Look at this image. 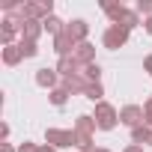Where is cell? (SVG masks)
<instances>
[{
  "label": "cell",
  "mask_w": 152,
  "mask_h": 152,
  "mask_svg": "<svg viewBox=\"0 0 152 152\" xmlns=\"http://www.w3.org/2000/svg\"><path fill=\"white\" fill-rule=\"evenodd\" d=\"M54 15V3L51 0H27V3L21 6V18L24 21H48Z\"/></svg>",
  "instance_id": "cell-1"
},
{
  "label": "cell",
  "mask_w": 152,
  "mask_h": 152,
  "mask_svg": "<svg viewBox=\"0 0 152 152\" xmlns=\"http://www.w3.org/2000/svg\"><path fill=\"white\" fill-rule=\"evenodd\" d=\"M93 119H96L99 131H110V128H116V119H119V113H116V107H113V104H107V102H99V104H96V113H93Z\"/></svg>",
  "instance_id": "cell-2"
},
{
  "label": "cell",
  "mask_w": 152,
  "mask_h": 152,
  "mask_svg": "<svg viewBox=\"0 0 152 152\" xmlns=\"http://www.w3.org/2000/svg\"><path fill=\"white\" fill-rule=\"evenodd\" d=\"M128 33H131V30H125L122 24H110V27L104 30V36H102V45L110 48V51H116V48H122V45L128 42Z\"/></svg>",
  "instance_id": "cell-3"
},
{
  "label": "cell",
  "mask_w": 152,
  "mask_h": 152,
  "mask_svg": "<svg viewBox=\"0 0 152 152\" xmlns=\"http://www.w3.org/2000/svg\"><path fill=\"white\" fill-rule=\"evenodd\" d=\"M45 143L54 146V149L75 146V131H66V128H48V131H45Z\"/></svg>",
  "instance_id": "cell-4"
},
{
  "label": "cell",
  "mask_w": 152,
  "mask_h": 152,
  "mask_svg": "<svg viewBox=\"0 0 152 152\" xmlns=\"http://www.w3.org/2000/svg\"><path fill=\"white\" fill-rule=\"evenodd\" d=\"M119 122L128 125V128L143 125V107H140V104H125V107L119 110Z\"/></svg>",
  "instance_id": "cell-5"
},
{
  "label": "cell",
  "mask_w": 152,
  "mask_h": 152,
  "mask_svg": "<svg viewBox=\"0 0 152 152\" xmlns=\"http://www.w3.org/2000/svg\"><path fill=\"white\" fill-rule=\"evenodd\" d=\"M15 36L21 39L18 21H15V18H3V21H0V42H3V48H6V45H15Z\"/></svg>",
  "instance_id": "cell-6"
},
{
  "label": "cell",
  "mask_w": 152,
  "mask_h": 152,
  "mask_svg": "<svg viewBox=\"0 0 152 152\" xmlns=\"http://www.w3.org/2000/svg\"><path fill=\"white\" fill-rule=\"evenodd\" d=\"M72 57H75V63H78L81 69H87V66H93V63H96V48H93L90 42H81L78 48H75V54H72Z\"/></svg>",
  "instance_id": "cell-7"
},
{
  "label": "cell",
  "mask_w": 152,
  "mask_h": 152,
  "mask_svg": "<svg viewBox=\"0 0 152 152\" xmlns=\"http://www.w3.org/2000/svg\"><path fill=\"white\" fill-rule=\"evenodd\" d=\"M18 33H21V39L39 42V36L45 33V27H42L39 21H24V18H18Z\"/></svg>",
  "instance_id": "cell-8"
},
{
  "label": "cell",
  "mask_w": 152,
  "mask_h": 152,
  "mask_svg": "<svg viewBox=\"0 0 152 152\" xmlns=\"http://www.w3.org/2000/svg\"><path fill=\"white\" fill-rule=\"evenodd\" d=\"M66 33H69V36H72L75 42L81 45V42H87V33H90V24H87L84 18H75V21H69V24H66Z\"/></svg>",
  "instance_id": "cell-9"
},
{
  "label": "cell",
  "mask_w": 152,
  "mask_h": 152,
  "mask_svg": "<svg viewBox=\"0 0 152 152\" xmlns=\"http://www.w3.org/2000/svg\"><path fill=\"white\" fill-rule=\"evenodd\" d=\"M57 81H60V72H57V69H48V66H45V69L36 72V84L45 87V90H57V87H60Z\"/></svg>",
  "instance_id": "cell-10"
},
{
  "label": "cell",
  "mask_w": 152,
  "mask_h": 152,
  "mask_svg": "<svg viewBox=\"0 0 152 152\" xmlns=\"http://www.w3.org/2000/svg\"><path fill=\"white\" fill-rule=\"evenodd\" d=\"M87 84H90V81L84 78V72H78V75H72V78H63V84H60V87H66L69 93H84V90H87Z\"/></svg>",
  "instance_id": "cell-11"
},
{
  "label": "cell",
  "mask_w": 152,
  "mask_h": 152,
  "mask_svg": "<svg viewBox=\"0 0 152 152\" xmlns=\"http://www.w3.org/2000/svg\"><path fill=\"white\" fill-rule=\"evenodd\" d=\"M99 125H96V119L93 116H87V113H81L78 119H75V125H72V131H78V134H93Z\"/></svg>",
  "instance_id": "cell-12"
},
{
  "label": "cell",
  "mask_w": 152,
  "mask_h": 152,
  "mask_svg": "<svg viewBox=\"0 0 152 152\" xmlns=\"http://www.w3.org/2000/svg\"><path fill=\"white\" fill-rule=\"evenodd\" d=\"M102 12L110 18V24H116V21H119V15L125 12V6H122V3H110V0H102Z\"/></svg>",
  "instance_id": "cell-13"
},
{
  "label": "cell",
  "mask_w": 152,
  "mask_h": 152,
  "mask_svg": "<svg viewBox=\"0 0 152 152\" xmlns=\"http://www.w3.org/2000/svg\"><path fill=\"white\" fill-rule=\"evenodd\" d=\"M21 60H24V54H21L18 42H15V45H6V48H3V63H6V66H18Z\"/></svg>",
  "instance_id": "cell-14"
},
{
  "label": "cell",
  "mask_w": 152,
  "mask_h": 152,
  "mask_svg": "<svg viewBox=\"0 0 152 152\" xmlns=\"http://www.w3.org/2000/svg\"><path fill=\"white\" fill-rule=\"evenodd\" d=\"M149 137H152V128L143 122V125H137V128H131V143H137V146H143V143H149Z\"/></svg>",
  "instance_id": "cell-15"
},
{
  "label": "cell",
  "mask_w": 152,
  "mask_h": 152,
  "mask_svg": "<svg viewBox=\"0 0 152 152\" xmlns=\"http://www.w3.org/2000/svg\"><path fill=\"white\" fill-rule=\"evenodd\" d=\"M42 27H45V33H51V36L57 39V36H60V33L66 30V21H60L57 15H51L48 21H42Z\"/></svg>",
  "instance_id": "cell-16"
},
{
  "label": "cell",
  "mask_w": 152,
  "mask_h": 152,
  "mask_svg": "<svg viewBox=\"0 0 152 152\" xmlns=\"http://www.w3.org/2000/svg\"><path fill=\"white\" fill-rule=\"evenodd\" d=\"M116 24H122V27H125V30H134V27H137V24H140V15H137V12H134V9H125V12H122V15H119V21H116Z\"/></svg>",
  "instance_id": "cell-17"
},
{
  "label": "cell",
  "mask_w": 152,
  "mask_h": 152,
  "mask_svg": "<svg viewBox=\"0 0 152 152\" xmlns=\"http://www.w3.org/2000/svg\"><path fill=\"white\" fill-rule=\"evenodd\" d=\"M84 96H87L90 102H96V104H99V102H102V96H104L102 81H90V84H87V90H84Z\"/></svg>",
  "instance_id": "cell-18"
},
{
  "label": "cell",
  "mask_w": 152,
  "mask_h": 152,
  "mask_svg": "<svg viewBox=\"0 0 152 152\" xmlns=\"http://www.w3.org/2000/svg\"><path fill=\"white\" fill-rule=\"evenodd\" d=\"M69 96H72V93H69L66 87H57V90H51V96H48V99H51V104H54V107H63V104L69 102Z\"/></svg>",
  "instance_id": "cell-19"
},
{
  "label": "cell",
  "mask_w": 152,
  "mask_h": 152,
  "mask_svg": "<svg viewBox=\"0 0 152 152\" xmlns=\"http://www.w3.org/2000/svg\"><path fill=\"white\" fill-rule=\"evenodd\" d=\"M18 48H21L24 60H30V57H36V54H39V45H36V42H30V39H18Z\"/></svg>",
  "instance_id": "cell-20"
},
{
  "label": "cell",
  "mask_w": 152,
  "mask_h": 152,
  "mask_svg": "<svg viewBox=\"0 0 152 152\" xmlns=\"http://www.w3.org/2000/svg\"><path fill=\"white\" fill-rule=\"evenodd\" d=\"M134 12H137V15H146V18H152V0H137Z\"/></svg>",
  "instance_id": "cell-21"
},
{
  "label": "cell",
  "mask_w": 152,
  "mask_h": 152,
  "mask_svg": "<svg viewBox=\"0 0 152 152\" xmlns=\"http://www.w3.org/2000/svg\"><path fill=\"white\" fill-rule=\"evenodd\" d=\"M84 78H87V81H99V78H102L99 63H93V66H87V69H84Z\"/></svg>",
  "instance_id": "cell-22"
},
{
  "label": "cell",
  "mask_w": 152,
  "mask_h": 152,
  "mask_svg": "<svg viewBox=\"0 0 152 152\" xmlns=\"http://www.w3.org/2000/svg\"><path fill=\"white\" fill-rule=\"evenodd\" d=\"M143 122L152 128V99H146V104H143Z\"/></svg>",
  "instance_id": "cell-23"
},
{
  "label": "cell",
  "mask_w": 152,
  "mask_h": 152,
  "mask_svg": "<svg viewBox=\"0 0 152 152\" xmlns=\"http://www.w3.org/2000/svg\"><path fill=\"white\" fill-rule=\"evenodd\" d=\"M36 149H39V146H36V143H30V140H24V143L18 146V152H36Z\"/></svg>",
  "instance_id": "cell-24"
},
{
  "label": "cell",
  "mask_w": 152,
  "mask_h": 152,
  "mask_svg": "<svg viewBox=\"0 0 152 152\" xmlns=\"http://www.w3.org/2000/svg\"><path fill=\"white\" fill-rule=\"evenodd\" d=\"M122 152H146V149H143V146H137V143H128Z\"/></svg>",
  "instance_id": "cell-25"
},
{
  "label": "cell",
  "mask_w": 152,
  "mask_h": 152,
  "mask_svg": "<svg viewBox=\"0 0 152 152\" xmlns=\"http://www.w3.org/2000/svg\"><path fill=\"white\" fill-rule=\"evenodd\" d=\"M0 152H18V149H15L12 143H6V140H3V143H0Z\"/></svg>",
  "instance_id": "cell-26"
},
{
  "label": "cell",
  "mask_w": 152,
  "mask_h": 152,
  "mask_svg": "<svg viewBox=\"0 0 152 152\" xmlns=\"http://www.w3.org/2000/svg\"><path fill=\"white\" fill-rule=\"evenodd\" d=\"M143 69H146V72H149V75H152V54H149V57H146V60H143Z\"/></svg>",
  "instance_id": "cell-27"
},
{
  "label": "cell",
  "mask_w": 152,
  "mask_h": 152,
  "mask_svg": "<svg viewBox=\"0 0 152 152\" xmlns=\"http://www.w3.org/2000/svg\"><path fill=\"white\" fill-rule=\"evenodd\" d=\"M36 152H57V149H54V146H48V143H45V146H39V149H36Z\"/></svg>",
  "instance_id": "cell-28"
},
{
  "label": "cell",
  "mask_w": 152,
  "mask_h": 152,
  "mask_svg": "<svg viewBox=\"0 0 152 152\" xmlns=\"http://www.w3.org/2000/svg\"><path fill=\"white\" fill-rule=\"evenodd\" d=\"M143 24H146V33H149V36H152V18H146V21H143Z\"/></svg>",
  "instance_id": "cell-29"
},
{
  "label": "cell",
  "mask_w": 152,
  "mask_h": 152,
  "mask_svg": "<svg viewBox=\"0 0 152 152\" xmlns=\"http://www.w3.org/2000/svg\"><path fill=\"white\" fill-rule=\"evenodd\" d=\"M93 152H110V149H93Z\"/></svg>",
  "instance_id": "cell-30"
},
{
  "label": "cell",
  "mask_w": 152,
  "mask_h": 152,
  "mask_svg": "<svg viewBox=\"0 0 152 152\" xmlns=\"http://www.w3.org/2000/svg\"><path fill=\"white\" fill-rule=\"evenodd\" d=\"M149 146H152V137H149Z\"/></svg>",
  "instance_id": "cell-31"
}]
</instances>
